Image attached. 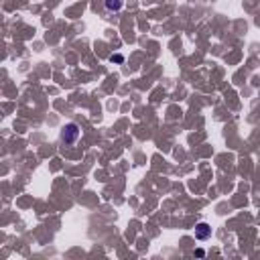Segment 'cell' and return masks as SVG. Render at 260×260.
I'll return each mask as SVG.
<instances>
[{"mask_svg":"<svg viewBox=\"0 0 260 260\" xmlns=\"http://www.w3.org/2000/svg\"><path fill=\"white\" fill-rule=\"evenodd\" d=\"M77 138H79V126H77L75 122H69V124L61 130V141H63L65 145H74Z\"/></svg>","mask_w":260,"mask_h":260,"instance_id":"1","label":"cell"},{"mask_svg":"<svg viewBox=\"0 0 260 260\" xmlns=\"http://www.w3.org/2000/svg\"><path fill=\"white\" fill-rule=\"evenodd\" d=\"M210 234H212V228L207 226L205 222L197 223V228H195V238L197 240H207V238H210Z\"/></svg>","mask_w":260,"mask_h":260,"instance_id":"2","label":"cell"},{"mask_svg":"<svg viewBox=\"0 0 260 260\" xmlns=\"http://www.w3.org/2000/svg\"><path fill=\"white\" fill-rule=\"evenodd\" d=\"M122 4H124L122 0H106V8H108V10H114V12L122 8Z\"/></svg>","mask_w":260,"mask_h":260,"instance_id":"3","label":"cell"}]
</instances>
